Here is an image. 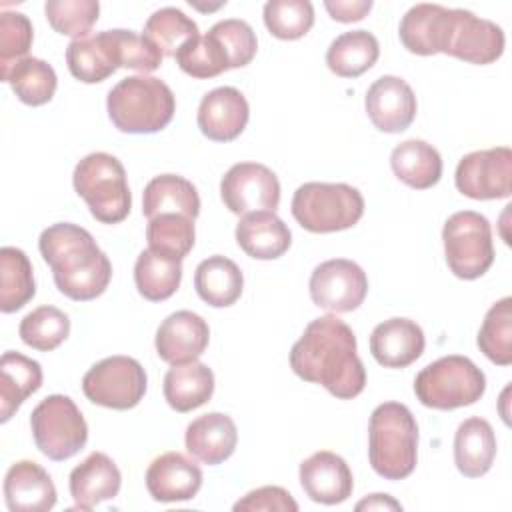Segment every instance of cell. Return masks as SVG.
<instances>
[{"label":"cell","mask_w":512,"mask_h":512,"mask_svg":"<svg viewBox=\"0 0 512 512\" xmlns=\"http://www.w3.org/2000/svg\"><path fill=\"white\" fill-rule=\"evenodd\" d=\"M0 78L8 82L18 100L28 106H42L50 102L58 86L54 68L34 56L20 58L18 62L2 70Z\"/></svg>","instance_id":"34"},{"label":"cell","mask_w":512,"mask_h":512,"mask_svg":"<svg viewBox=\"0 0 512 512\" xmlns=\"http://www.w3.org/2000/svg\"><path fill=\"white\" fill-rule=\"evenodd\" d=\"M220 196L232 214L276 210L280 204V182L276 174L258 162H238L228 168L220 182Z\"/></svg>","instance_id":"13"},{"label":"cell","mask_w":512,"mask_h":512,"mask_svg":"<svg viewBox=\"0 0 512 512\" xmlns=\"http://www.w3.org/2000/svg\"><path fill=\"white\" fill-rule=\"evenodd\" d=\"M74 190L102 224L122 222L132 208V194L122 162L108 152L84 156L72 174Z\"/></svg>","instance_id":"5"},{"label":"cell","mask_w":512,"mask_h":512,"mask_svg":"<svg viewBox=\"0 0 512 512\" xmlns=\"http://www.w3.org/2000/svg\"><path fill=\"white\" fill-rule=\"evenodd\" d=\"M192 6H196V4H192ZM222 4H218V6H208V10H216V8H220ZM196 8H200V10H206L204 6H196Z\"/></svg>","instance_id":"50"},{"label":"cell","mask_w":512,"mask_h":512,"mask_svg":"<svg viewBox=\"0 0 512 512\" xmlns=\"http://www.w3.org/2000/svg\"><path fill=\"white\" fill-rule=\"evenodd\" d=\"M238 442V430L234 420L222 412H208L198 416L186 426L184 444L186 450L200 462L216 466L228 460Z\"/></svg>","instance_id":"24"},{"label":"cell","mask_w":512,"mask_h":512,"mask_svg":"<svg viewBox=\"0 0 512 512\" xmlns=\"http://www.w3.org/2000/svg\"><path fill=\"white\" fill-rule=\"evenodd\" d=\"M34 40V30L26 14L2 12L0 16V72L26 58Z\"/></svg>","instance_id":"46"},{"label":"cell","mask_w":512,"mask_h":512,"mask_svg":"<svg viewBox=\"0 0 512 512\" xmlns=\"http://www.w3.org/2000/svg\"><path fill=\"white\" fill-rule=\"evenodd\" d=\"M380 56V44L368 30H350L336 36L326 50V66L340 78H358Z\"/></svg>","instance_id":"32"},{"label":"cell","mask_w":512,"mask_h":512,"mask_svg":"<svg viewBox=\"0 0 512 512\" xmlns=\"http://www.w3.org/2000/svg\"><path fill=\"white\" fill-rule=\"evenodd\" d=\"M324 8L332 20L348 24L362 20L372 8V0H326Z\"/></svg>","instance_id":"48"},{"label":"cell","mask_w":512,"mask_h":512,"mask_svg":"<svg viewBox=\"0 0 512 512\" xmlns=\"http://www.w3.org/2000/svg\"><path fill=\"white\" fill-rule=\"evenodd\" d=\"M194 288L206 304L226 308L240 298L244 276L234 260L214 254L196 266Z\"/></svg>","instance_id":"30"},{"label":"cell","mask_w":512,"mask_h":512,"mask_svg":"<svg viewBox=\"0 0 512 512\" xmlns=\"http://www.w3.org/2000/svg\"><path fill=\"white\" fill-rule=\"evenodd\" d=\"M356 510H402V506L388 494H370L356 504Z\"/></svg>","instance_id":"49"},{"label":"cell","mask_w":512,"mask_h":512,"mask_svg":"<svg viewBox=\"0 0 512 512\" xmlns=\"http://www.w3.org/2000/svg\"><path fill=\"white\" fill-rule=\"evenodd\" d=\"M264 24L274 38L298 40L314 24V8L308 0H270L264 4Z\"/></svg>","instance_id":"42"},{"label":"cell","mask_w":512,"mask_h":512,"mask_svg":"<svg viewBox=\"0 0 512 512\" xmlns=\"http://www.w3.org/2000/svg\"><path fill=\"white\" fill-rule=\"evenodd\" d=\"M36 294L34 272L28 256L14 246L0 248V310H20Z\"/></svg>","instance_id":"36"},{"label":"cell","mask_w":512,"mask_h":512,"mask_svg":"<svg viewBox=\"0 0 512 512\" xmlns=\"http://www.w3.org/2000/svg\"><path fill=\"white\" fill-rule=\"evenodd\" d=\"M504 52V32L492 20L480 18L470 10L452 8L446 46L442 54L470 64H492Z\"/></svg>","instance_id":"14"},{"label":"cell","mask_w":512,"mask_h":512,"mask_svg":"<svg viewBox=\"0 0 512 512\" xmlns=\"http://www.w3.org/2000/svg\"><path fill=\"white\" fill-rule=\"evenodd\" d=\"M148 378L142 364L130 356H110L96 362L82 378L84 396L104 408L130 410L146 394Z\"/></svg>","instance_id":"10"},{"label":"cell","mask_w":512,"mask_h":512,"mask_svg":"<svg viewBox=\"0 0 512 512\" xmlns=\"http://www.w3.org/2000/svg\"><path fill=\"white\" fill-rule=\"evenodd\" d=\"M234 234L238 246L256 260L280 258L292 244L288 226L272 210L244 214Z\"/></svg>","instance_id":"25"},{"label":"cell","mask_w":512,"mask_h":512,"mask_svg":"<svg viewBox=\"0 0 512 512\" xmlns=\"http://www.w3.org/2000/svg\"><path fill=\"white\" fill-rule=\"evenodd\" d=\"M4 500L12 512H48L56 504V486L38 462L18 460L4 476Z\"/></svg>","instance_id":"20"},{"label":"cell","mask_w":512,"mask_h":512,"mask_svg":"<svg viewBox=\"0 0 512 512\" xmlns=\"http://www.w3.org/2000/svg\"><path fill=\"white\" fill-rule=\"evenodd\" d=\"M210 340V328L202 316L190 310L172 312L156 330V352L168 364L198 360Z\"/></svg>","instance_id":"16"},{"label":"cell","mask_w":512,"mask_h":512,"mask_svg":"<svg viewBox=\"0 0 512 512\" xmlns=\"http://www.w3.org/2000/svg\"><path fill=\"white\" fill-rule=\"evenodd\" d=\"M104 32L112 46L118 68H130L142 74L154 72L156 68H160L164 54L144 34H136L132 30H122V28L104 30Z\"/></svg>","instance_id":"43"},{"label":"cell","mask_w":512,"mask_h":512,"mask_svg":"<svg viewBox=\"0 0 512 512\" xmlns=\"http://www.w3.org/2000/svg\"><path fill=\"white\" fill-rule=\"evenodd\" d=\"M214 394V374L204 362L174 364L164 376V398L176 412H190Z\"/></svg>","instance_id":"29"},{"label":"cell","mask_w":512,"mask_h":512,"mask_svg":"<svg viewBox=\"0 0 512 512\" xmlns=\"http://www.w3.org/2000/svg\"><path fill=\"white\" fill-rule=\"evenodd\" d=\"M300 484L312 502L334 506L352 496L354 478L346 460L330 450H320L300 464Z\"/></svg>","instance_id":"18"},{"label":"cell","mask_w":512,"mask_h":512,"mask_svg":"<svg viewBox=\"0 0 512 512\" xmlns=\"http://www.w3.org/2000/svg\"><path fill=\"white\" fill-rule=\"evenodd\" d=\"M38 248L56 288L70 300H94L108 288L112 264L86 228L70 222L52 224L40 234Z\"/></svg>","instance_id":"2"},{"label":"cell","mask_w":512,"mask_h":512,"mask_svg":"<svg viewBox=\"0 0 512 512\" xmlns=\"http://www.w3.org/2000/svg\"><path fill=\"white\" fill-rule=\"evenodd\" d=\"M44 12L58 34L76 40L88 36L98 20L100 4L96 0H48Z\"/></svg>","instance_id":"44"},{"label":"cell","mask_w":512,"mask_h":512,"mask_svg":"<svg viewBox=\"0 0 512 512\" xmlns=\"http://www.w3.org/2000/svg\"><path fill=\"white\" fill-rule=\"evenodd\" d=\"M290 368L306 382L324 386L340 400L356 398L366 386V370L356 354L352 328L336 314L314 318L290 350Z\"/></svg>","instance_id":"1"},{"label":"cell","mask_w":512,"mask_h":512,"mask_svg":"<svg viewBox=\"0 0 512 512\" xmlns=\"http://www.w3.org/2000/svg\"><path fill=\"white\" fill-rule=\"evenodd\" d=\"M36 448L50 460L62 462L78 454L88 440V426L70 396H46L30 414Z\"/></svg>","instance_id":"9"},{"label":"cell","mask_w":512,"mask_h":512,"mask_svg":"<svg viewBox=\"0 0 512 512\" xmlns=\"http://www.w3.org/2000/svg\"><path fill=\"white\" fill-rule=\"evenodd\" d=\"M424 346V332L410 318H388L370 334V352L384 368L410 366L422 356Z\"/></svg>","instance_id":"21"},{"label":"cell","mask_w":512,"mask_h":512,"mask_svg":"<svg viewBox=\"0 0 512 512\" xmlns=\"http://www.w3.org/2000/svg\"><path fill=\"white\" fill-rule=\"evenodd\" d=\"M364 214L362 194L344 182H306L292 196V216L314 234L352 228Z\"/></svg>","instance_id":"6"},{"label":"cell","mask_w":512,"mask_h":512,"mask_svg":"<svg viewBox=\"0 0 512 512\" xmlns=\"http://www.w3.org/2000/svg\"><path fill=\"white\" fill-rule=\"evenodd\" d=\"M392 172L410 188H432L442 176V158L438 150L424 140H404L390 154Z\"/></svg>","instance_id":"31"},{"label":"cell","mask_w":512,"mask_h":512,"mask_svg":"<svg viewBox=\"0 0 512 512\" xmlns=\"http://www.w3.org/2000/svg\"><path fill=\"white\" fill-rule=\"evenodd\" d=\"M144 480L156 502H182L198 494L202 486V470L194 460L172 450L150 462Z\"/></svg>","instance_id":"19"},{"label":"cell","mask_w":512,"mask_h":512,"mask_svg":"<svg viewBox=\"0 0 512 512\" xmlns=\"http://www.w3.org/2000/svg\"><path fill=\"white\" fill-rule=\"evenodd\" d=\"M486 390L484 372L466 356L450 354L434 360L416 374L414 392L420 404L434 410L470 406Z\"/></svg>","instance_id":"7"},{"label":"cell","mask_w":512,"mask_h":512,"mask_svg":"<svg viewBox=\"0 0 512 512\" xmlns=\"http://www.w3.org/2000/svg\"><path fill=\"white\" fill-rule=\"evenodd\" d=\"M112 124L126 134H152L170 124L176 98L170 86L156 76H128L120 80L106 98Z\"/></svg>","instance_id":"4"},{"label":"cell","mask_w":512,"mask_h":512,"mask_svg":"<svg viewBox=\"0 0 512 512\" xmlns=\"http://www.w3.org/2000/svg\"><path fill=\"white\" fill-rule=\"evenodd\" d=\"M418 424L408 406L384 402L374 408L368 422V460L386 480H402L416 468Z\"/></svg>","instance_id":"3"},{"label":"cell","mask_w":512,"mask_h":512,"mask_svg":"<svg viewBox=\"0 0 512 512\" xmlns=\"http://www.w3.org/2000/svg\"><path fill=\"white\" fill-rule=\"evenodd\" d=\"M208 32L222 44V48L228 56L230 68L248 66L252 62V58L256 56L258 42H256V34L248 22L238 20V18H228V20L216 22Z\"/></svg>","instance_id":"45"},{"label":"cell","mask_w":512,"mask_h":512,"mask_svg":"<svg viewBox=\"0 0 512 512\" xmlns=\"http://www.w3.org/2000/svg\"><path fill=\"white\" fill-rule=\"evenodd\" d=\"M144 36L164 54L176 56V52L192 38L198 36V26L178 8H160L144 24Z\"/></svg>","instance_id":"40"},{"label":"cell","mask_w":512,"mask_h":512,"mask_svg":"<svg viewBox=\"0 0 512 512\" xmlns=\"http://www.w3.org/2000/svg\"><path fill=\"white\" fill-rule=\"evenodd\" d=\"M250 118L248 100L234 86H220L204 94L198 106V128L214 142L236 140Z\"/></svg>","instance_id":"17"},{"label":"cell","mask_w":512,"mask_h":512,"mask_svg":"<svg viewBox=\"0 0 512 512\" xmlns=\"http://www.w3.org/2000/svg\"><path fill=\"white\" fill-rule=\"evenodd\" d=\"M146 240L152 252L182 262L194 248V220L184 214H158L148 220Z\"/></svg>","instance_id":"37"},{"label":"cell","mask_w":512,"mask_h":512,"mask_svg":"<svg viewBox=\"0 0 512 512\" xmlns=\"http://www.w3.org/2000/svg\"><path fill=\"white\" fill-rule=\"evenodd\" d=\"M176 62L192 78H214L226 70H230L228 56L222 48V44L206 32L204 36H196L188 40L178 52H176Z\"/></svg>","instance_id":"41"},{"label":"cell","mask_w":512,"mask_h":512,"mask_svg":"<svg viewBox=\"0 0 512 512\" xmlns=\"http://www.w3.org/2000/svg\"><path fill=\"white\" fill-rule=\"evenodd\" d=\"M480 352L498 366L512 364V298L506 296L490 306L478 330Z\"/></svg>","instance_id":"38"},{"label":"cell","mask_w":512,"mask_h":512,"mask_svg":"<svg viewBox=\"0 0 512 512\" xmlns=\"http://www.w3.org/2000/svg\"><path fill=\"white\" fill-rule=\"evenodd\" d=\"M182 262L156 254L150 248L142 250L134 264V282L140 292L150 302L168 300L180 286Z\"/></svg>","instance_id":"35"},{"label":"cell","mask_w":512,"mask_h":512,"mask_svg":"<svg viewBox=\"0 0 512 512\" xmlns=\"http://www.w3.org/2000/svg\"><path fill=\"white\" fill-rule=\"evenodd\" d=\"M122 474L114 460L104 452H92L72 468L68 486L74 508L92 510L104 500H112L120 492Z\"/></svg>","instance_id":"22"},{"label":"cell","mask_w":512,"mask_h":512,"mask_svg":"<svg viewBox=\"0 0 512 512\" xmlns=\"http://www.w3.org/2000/svg\"><path fill=\"white\" fill-rule=\"evenodd\" d=\"M18 334L26 346L50 352L68 338L70 318L56 306H38L22 318Z\"/></svg>","instance_id":"39"},{"label":"cell","mask_w":512,"mask_h":512,"mask_svg":"<svg viewBox=\"0 0 512 512\" xmlns=\"http://www.w3.org/2000/svg\"><path fill=\"white\" fill-rule=\"evenodd\" d=\"M142 214L148 220L158 214H184L196 220L200 214L198 190L178 174L154 176L142 192Z\"/></svg>","instance_id":"27"},{"label":"cell","mask_w":512,"mask_h":512,"mask_svg":"<svg viewBox=\"0 0 512 512\" xmlns=\"http://www.w3.org/2000/svg\"><path fill=\"white\" fill-rule=\"evenodd\" d=\"M442 242L450 272L462 280L484 276L494 262L492 228L480 212H454L444 222Z\"/></svg>","instance_id":"8"},{"label":"cell","mask_w":512,"mask_h":512,"mask_svg":"<svg viewBox=\"0 0 512 512\" xmlns=\"http://www.w3.org/2000/svg\"><path fill=\"white\" fill-rule=\"evenodd\" d=\"M370 122L388 134L404 132L416 118V96L410 84L398 76H380L364 98Z\"/></svg>","instance_id":"15"},{"label":"cell","mask_w":512,"mask_h":512,"mask_svg":"<svg viewBox=\"0 0 512 512\" xmlns=\"http://www.w3.org/2000/svg\"><path fill=\"white\" fill-rule=\"evenodd\" d=\"M496 458V434L488 420L466 418L454 434V464L466 478L484 476Z\"/></svg>","instance_id":"26"},{"label":"cell","mask_w":512,"mask_h":512,"mask_svg":"<svg viewBox=\"0 0 512 512\" xmlns=\"http://www.w3.org/2000/svg\"><path fill=\"white\" fill-rule=\"evenodd\" d=\"M296 512L298 504L292 494L280 486H262L250 490L234 504V512Z\"/></svg>","instance_id":"47"},{"label":"cell","mask_w":512,"mask_h":512,"mask_svg":"<svg viewBox=\"0 0 512 512\" xmlns=\"http://www.w3.org/2000/svg\"><path fill=\"white\" fill-rule=\"evenodd\" d=\"M452 8L440 4H416L400 20L398 36L404 48L418 56L442 54L446 46Z\"/></svg>","instance_id":"23"},{"label":"cell","mask_w":512,"mask_h":512,"mask_svg":"<svg viewBox=\"0 0 512 512\" xmlns=\"http://www.w3.org/2000/svg\"><path fill=\"white\" fill-rule=\"evenodd\" d=\"M308 288L310 298L318 308L342 314L356 310L364 302L368 276L356 262L332 258L312 270Z\"/></svg>","instance_id":"12"},{"label":"cell","mask_w":512,"mask_h":512,"mask_svg":"<svg viewBox=\"0 0 512 512\" xmlns=\"http://www.w3.org/2000/svg\"><path fill=\"white\" fill-rule=\"evenodd\" d=\"M42 386V368L36 360L8 350L0 358V422H8L22 402Z\"/></svg>","instance_id":"28"},{"label":"cell","mask_w":512,"mask_h":512,"mask_svg":"<svg viewBox=\"0 0 512 512\" xmlns=\"http://www.w3.org/2000/svg\"><path fill=\"white\" fill-rule=\"evenodd\" d=\"M66 64L70 74L84 84L104 82L118 70L106 32L72 40L66 48Z\"/></svg>","instance_id":"33"},{"label":"cell","mask_w":512,"mask_h":512,"mask_svg":"<svg viewBox=\"0 0 512 512\" xmlns=\"http://www.w3.org/2000/svg\"><path fill=\"white\" fill-rule=\"evenodd\" d=\"M458 192L472 200L508 198L512 192V150L496 146L466 154L454 174Z\"/></svg>","instance_id":"11"}]
</instances>
